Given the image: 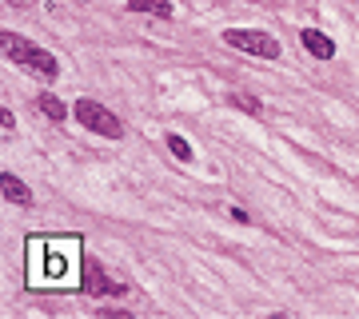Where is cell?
I'll return each instance as SVG.
<instances>
[{
	"mask_svg": "<svg viewBox=\"0 0 359 319\" xmlns=\"http://www.w3.org/2000/svg\"><path fill=\"white\" fill-rule=\"evenodd\" d=\"M80 264V240H28V280L36 287H68Z\"/></svg>",
	"mask_w": 359,
	"mask_h": 319,
	"instance_id": "6da1fadb",
	"label": "cell"
},
{
	"mask_svg": "<svg viewBox=\"0 0 359 319\" xmlns=\"http://www.w3.org/2000/svg\"><path fill=\"white\" fill-rule=\"evenodd\" d=\"M0 48H4L8 64L25 68V72H32V76H40V80H48V84L60 76V60H56L48 48H40L32 40L16 36V32H0Z\"/></svg>",
	"mask_w": 359,
	"mask_h": 319,
	"instance_id": "7a4b0ae2",
	"label": "cell"
},
{
	"mask_svg": "<svg viewBox=\"0 0 359 319\" xmlns=\"http://www.w3.org/2000/svg\"><path fill=\"white\" fill-rule=\"evenodd\" d=\"M72 116H76L80 124L88 128V132L104 136V140H120V136H124V124H120V116H116V112H108L104 104L88 100V96H84V100H76Z\"/></svg>",
	"mask_w": 359,
	"mask_h": 319,
	"instance_id": "3957f363",
	"label": "cell"
},
{
	"mask_svg": "<svg viewBox=\"0 0 359 319\" xmlns=\"http://www.w3.org/2000/svg\"><path fill=\"white\" fill-rule=\"evenodd\" d=\"M224 44L248 52V56H259V60H280V40L271 32H259V28H228Z\"/></svg>",
	"mask_w": 359,
	"mask_h": 319,
	"instance_id": "277c9868",
	"label": "cell"
},
{
	"mask_svg": "<svg viewBox=\"0 0 359 319\" xmlns=\"http://www.w3.org/2000/svg\"><path fill=\"white\" fill-rule=\"evenodd\" d=\"M80 287L88 295H96V299H100V295H128V283H112L108 271H104L100 264H92V259L84 264V271H80Z\"/></svg>",
	"mask_w": 359,
	"mask_h": 319,
	"instance_id": "5b68a950",
	"label": "cell"
},
{
	"mask_svg": "<svg viewBox=\"0 0 359 319\" xmlns=\"http://www.w3.org/2000/svg\"><path fill=\"white\" fill-rule=\"evenodd\" d=\"M299 40H304V48H308L316 60H332L335 56V40L323 36L320 28H299Z\"/></svg>",
	"mask_w": 359,
	"mask_h": 319,
	"instance_id": "8992f818",
	"label": "cell"
},
{
	"mask_svg": "<svg viewBox=\"0 0 359 319\" xmlns=\"http://www.w3.org/2000/svg\"><path fill=\"white\" fill-rule=\"evenodd\" d=\"M0 191H4V200L16 208H32V191L25 188V179L13 176V172H0Z\"/></svg>",
	"mask_w": 359,
	"mask_h": 319,
	"instance_id": "52a82bcc",
	"label": "cell"
},
{
	"mask_svg": "<svg viewBox=\"0 0 359 319\" xmlns=\"http://www.w3.org/2000/svg\"><path fill=\"white\" fill-rule=\"evenodd\" d=\"M36 112L48 116L52 124H65V120H68L65 100H60V96H52V92H40V96H36Z\"/></svg>",
	"mask_w": 359,
	"mask_h": 319,
	"instance_id": "ba28073f",
	"label": "cell"
},
{
	"mask_svg": "<svg viewBox=\"0 0 359 319\" xmlns=\"http://www.w3.org/2000/svg\"><path fill=\"white\" fill-rule=\"evenodd\" d=\"M128 13H148L160 20H172V4L168 0H128Z\"/></svg>",
	"mask_w": 359,
	"mask_h": 319,
	"instance_id": "9c48e42d",
	"label": "cell"
},
{
	"mask_svg": "<svg viewBox=\"0 0 359 319\" xmlns=\"http://www.w3.org/2000/svg\"><path fill=\"white\" fill-rule=\"evenodd\" d=\"M168 152L176 156V160H184V164H188V160H192V144L184 140V136H176V132H172V136H168Z\"/></svg>",
	"mask_w": 359,
	"mask_h": 319,
	"instance_id": "30bf717a",
	"label": "cell"
},
{
	"mask_svg": "<svg viewBox=\"0 0 359 319\" xmlns=\"http://www.w3.org/2000/svg\"><path fill=\"white\" fill-rule=\"evenodd\" d=\"M231 104H236V108H244L248 116H264V104L252 100V96H244V92H231Z\"/></svg>",
	"mask_w": 359,
	"mask_h": 319,
	"instance_id": "8fae6325",
	"label": "cell"
},
{
	"mask_svg": "<svg viewBox=\"0 0 359 319\" xmlns=\"http://www.w3.org/2000/svg\"><path fill=\"white\" fill-rule=\"evenodd\" d=\"M0 128H4V132H13V128H16V116H13V108H0Z\"/></svg>",
	"mask_w": 359,
	"mask_h": 319,
	"instance_id": "7c38bea8",
	"label": "cell"
},
{
	"mask_svg": "<svg viewBox=\"0 0 359 319\" xmlns=\"http://www.w3.org/2000/svg\"><path fill=\"white\" fill-rule=\"evenodd\" d=\"M228 216H231V219H236V224H252V219H248V212H244V208H231Z\"/></svg>",
	"mask_w": 359,
	"mask_h": 319,
	"instance_id": "4fadbf2b",
	"label": "cell"
}]
</instances>
